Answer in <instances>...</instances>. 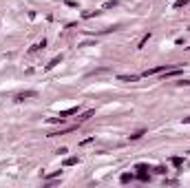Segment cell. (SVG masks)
<instances>
[{
  "instance_id": "6da1fadb",
  "label": "cell",
  "mask_w": 190,
  "mask_h": 188,
  "mask_svg": "<svg viewBox=\"0 0 190 188\" xmlns=\"http://www.w3.org/2000/svg\"><path fill=\"white\" fill-rule=\"evenodd\" d=\"M35 95H38L35 91H24V93H18V95H16V102H24L27 98H35Z\"/></svg>"
},
{
  "instance_id": "7a4b0ae2",
  "label": "cell",
  "mask_w": 190,
  "mask_h": 188,
  "mask_svg": "<svg viewBox=\"0 0 190 188\" xmlns=\"http://www.w3.org/2000/svg\"><path fill=\"white\" fill-rule=\"evenodd\" d=\"M75 113H78V106H73V109H66V111H60V117H69V115H75Z\"/></svg>"
},
{
  "instance_id": "3957f363",
  "label": "cell",
  "mask_w": 190,
  "mask_h": 188,
  "mask_svg": "<svg viewBox=\"0 0 190 188\" xmlns=\"http://www.w3.org/2000/svg\"><path fill=\"white\" fill-rule=\"evenodd\" d=\"M119 80H122V82H137L139 75H119Z\"/></svg>"
},
{
  "instance_id": "277c9868",
  "label": "cell",
  "mask_w": 190,
  "mask_h": 188,
  "mask_svg": "<svg viewBox=\"0 0 190 188\" xmlns=\"http://www.w3.org/2000/svg\"><path fill=\"white\" fill-rule=\"evenodd\" d=\"M78 162H80V157H66L64 159V166H75Z\"/></svg>"
},
{
  "instance_id": "5b68a950",
  "label": "cell",
  "mask_w": 190,
  "mask_h": 188,
  "mask_svg": "<svg viewBox=\"0 0 190 188\" xmlns=\"http://www.w3.org/2000/svg\"><path fill=\"white\" fill-rule=\"evenodd\" d=\"M60 62H62V55H58V58H53V60H51L49 64H46V71H49V69H53L55 64H60Z\"/></svg>"
},
{
  "instance_id": "8992f818",
  "label": "cell",
  "mask_w": 190,
  "mask_h": 188,
  "mask_svg": "<svg viewBox=\"0 0 190 188\" xmlns=\"http://www.w3.org/2000/svg\"><path fill=\"white\" fill-rule=\"evenodd\" d=\"M102 11H97V9H95V11H84L82 13V18H84V20H86V18H93V16H100Z\"/></svg>"
},
{
  "instance_id": "52a82bcc",
  "label": "cell",
  "mask_w": 190,
  "mask_h": 188,
  "mask_svg": "<svg viewBox=\"0 0 190 188\" xmlns=\"http://www.w3.org/2000/svg\"><path fill=\"white\" fill-rule=\"evenodd\" d=\"M190 2V0H177V2H175V9H181V7H186Z\"/></svg>"
},
{
  "instance_id": "ba28073f",
  "label": "cell",
  "mask_w": 190,
  "mask_h": 188,
  "mask_svg": "<svg viewBox=\"0 0 190 188\" xmlns=\"http://www.w3.org/2000/svg\"><path fill=\"white\" fill-rule=\"evenodd\" d=\"M111 7H117V0H108V2H104V9H111Z\"/></svg>"
},
{
  "instance_id": "9c48e42d",
  "label": "cell",
  "mask_w": 190,
  "mask_h": 188,
  "mask_svg": "<svg viewBox=\"0 0 190 188\" xmlns=\"http://www.w3.org/2000/svg\"><path fill=\"white\" fill-rule=\"evenodd\" d=\"M144 133H146V131H135V133H133V135H130V139H139V137H141V135H144Z\"/></svg>"
},
{
  "instance_id": "30bf717a",
  "label": "cell",
  "mask_w": 190,
  "mask_h": 188,
  "mask_svg": "<svg viewBox=\"0 0 190 188\" xmlns=\"http://www.w3.org/2000/svg\"><path fill=\"white\" fill-rule=\"evenodd\" d=\"M122 182H124V184L126 182H133V175L130 173H124V175H122Z\"/></svg>"
},
{
  "instance_id": "8fae6325",
  "label": "cell",
  "mask_w": 190,
  "mask_h": 188,
  "mask_svg": "<svg viewBox=\"0 0 190 188\" xmlns=\"http://www.w3.org/2000/svg\"><path fill=\"white\" fill-rule=\"evenodd\" d=\"M153 171H155L157 175H166V168H164V166H157V168H153Z\"/></svg>"
},
{
  "instance_id": "7c38bea8",
  "label": "cell",
  "mask_w": 190,
  "mask_h": 188,
  "mask_svg": "<svg viewBox=\"0 0 190 188\" xmlns=\"http://www.w3.org/2000/svg\"><path fill=\"white\" fill-rule=\"evenodd\" d=\"M148 38H150V33H146L144 38H141V42H139V46H137V49H141V46H144V44L148 42Z\"/></svg>"
},
{
  "instance_id": "4fadbf2b",
  "label": "cell",
  "mask_w": 190,
  "mask_h": 188,
  "mask_svg": "<svg viewBox=\"0 0 190 188\" xmlns=\"http://www.w3.org/2000/svg\"><path fill=\"white\" fill-rule=\"evenodd\" d=\"M93 113H95V111H86V113H82V117H80V120H82V122H84V120H89Z\"/></svg>"
},
{
  "instance_id": "5bb4252c",
  "label": "cell",
  "mask_w": 190,
  "mask_h": 188,
  "mask_svg": "<svg viewBox=\"0 0 190 188\" xmlns=\"http://www.w3.org/2000/svg\"><path fill=\"white\" fill-rule=\"evenodd\" d=\"M173 164H175V166H181L184 159H181V157H173Z\"/></svg>"
},
{
  "instance_id": "9a60e30c",
  "label": "cell",
  "mask_w": 190,
  "mask_h": 188,
  "mask_svg": "<svg viewBox=\"0 0 190 188\" xmlns=\"http://www.w3.org/2000/svg\"><path fill=\"white\" fill-rule=\"evenodd\" d=\"M58 175H62V171H53L51 175H46V179H51V177H58Z\"/></svg>"
},
{
  "instance_id": "2e32d148",
  "label": "cell",
  "mask_w": 190,
  "mask_h": 188,
  "mask_svg": "<svg viewBox=\"0 0 190 188\" xmlns=\"http://www.w3.org/2000/svg\"><path fill=\"white\" fill-rule=\"evenodd\" d=\"M179 87H190V80H181V82H177Z\"/></svg>"
},
{
  "instance_id": "e0dca14e",
  "label": "cell",
  "mask_w": 190,
  "mask_h": 188,
  "mask_svg": "<svg viewBox=\"0 0 190 188\" xmlns=\"http://www.w3.org/2000/svg\"><path fill=\"white\" fill-rule=\"evenodd\" d=\"M184 124H190V115H188V117H184Z\"/></svg>"
}]
</instances>
